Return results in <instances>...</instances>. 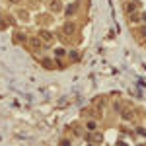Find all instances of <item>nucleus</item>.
I'll return each mask as SVG.
<instances>
[{
    "label": "nucleus",
    "mask_w": 146,
    "mask_h": 146,
    "mask_svg": "<svg viewBox=\"0 0 146 146\" xmlns=\"http://www.w3.org/2000/svg\"><path fill=\"white\" fill-rule=\"evenodd\" d=\"M88 140H90V142H101V135H98V133H92V135L88 136Z\"/></svg>",
    "instance_id": "6"
},
{
    "label": "nucleus",
    "mask_w": 146,
    "mask_h": 146,
    "mask_svg": "<svg viewBox=\"0 0 146 146\" xmlns=\"http://www.w3.org/2000/svg\"><path fill=\"white\" fill-rule=\"evenodd\" d=\"M131 117H133V113H131V111H123V119H125V121H129Z\"/></svg>",
    "instance_id": "9"
},
{
    "label": "nucleus",
    "mask_w": 146,
    "mask_h": 146,
    "mask_svg": "<svg viewBox=\"0 0 146 146\" xmlns=\"http://www.w3.org/2000/svg\"><path fill=\"white\" fill-rule=\"evenodd\" d=\"M12 2H18V0H12Z\"/></svg>",
    "instance_id": "16"
},
{
    "label": "nucleus",
    "mask_w": 146,
    "mask_h": 146,
    "mask_svg": "<svg viewBox=\"0 0 146 146\" xmlns=\"http://www.w3.org/2000/svg\"><path fill=\"white\" fill-rule=\"evenodd\" d=\"M76 10H78V4L74 2V4H68V8L64 12H66V16H72V14H76Z\"/></svg>",
    "instance_id": "3"
},
{
    "label": "nucleus",
    "mask_w": 146,
    "mask_h": 146,
    "mask_svg": "<svg viewBox=\"0 0 146 146\" xmlns=\"http://www.w3.org/2000/svg\"><path fill=\"white\" fill-rule=\"evenodd\" d=\"M60 144H62V146H70V140H66V138H64V140H60Z\"/></svg>",
    "instance_id": "15"
},
{
    "label": "nucleus",
    "mask_w": 146,
    "mask_h": 146,
    "mask_svg": "<svg viewBox=\"0 0 146 146\" xmlns=\"http://www.w3.org/2000/svg\"><path fill=\"white\" fill-rule=\"evenodd\" d=\"M140 18H142V16H138V14H133V16H131V20H133V22H138Z\"/></svg>",
    "instance_id": "13"
},
{
    "label": "nucleus",
    "mask_w": 146,
    "mask_h": 146,
    "mask_svg": "<svg viewBox=\"0 0 146 146\" xmlns=\"http://www.w3.org/2000/svg\"><path fill=\"white\" fill-rule=\"evenodd\" d=\"M43 66H45V68H51V66H53V62H51L49 58H45V60H43Z\"/></svg>",
    "instance_id": "10"
},
{
    "label": "nucleus",
    "mask_w": 146,
    "mask_h": 146,
    "mask_svg": "<svg viewBox=\"0 0 146 146\" xmlns=\"http://www.w3.org/2000/svg\"><path fill=\"white\" fill-rule=\"evenodd\" d=\"M136 33L140 35V37H142V39H146V25H140V27H138V31H136Z\"/></svg>",
    "instance_id": "8"
},
{
    "label": "nucleus",
    "mask_w": 146,
    "mask_h": 146,
    "mask_svg": "<svg viewBox=\"0 0 146 146\" xmlns=\"http://www.w3.org/2000/svg\"><path fill=\"white\" fill-rule=\"evenodd\" d=\"M136 8H138V2H129L125 10H127V14H135V10H136Z\"/></svg>",
    "instance_id": "2"
},
{
    "label": "nucleus",
    "mask_w": 146,
    "mask_h": 146,
    "mask_svg": "<svg viewBox=\"0 0 146 146\" xmlns=\"http://www.w3.org/2000/svg\"><path fill=\"white\" fill-rule=\"evenodd\" d=\"M55 55H56V56H64V51H62V49H56Z\"/></svg>",
    "instance_id": "14"
},
{
    "label": "nucleus",
    "mask_w": 146,
    "mask_h": 146,
    "mask_svg": "<svg viewBox=\"0 0 146 146\" xmlns=\"http://www.w3.org/2000/svg\"><path fill=\"white\" fill-rule=\"evenodd\" d=\"M51 10H53V12H60V10H62L60 0H51Z\"/></svg>",
    "instance_id": "4"
},
{
    "label": "nucleus",
    "mask_w": 146,
    "mask_h": 146,
    "mask_svg": "<svg viewBox=\"0 0 146 146\" xmlns=\"http://www.w3.org/2000/svg\"><path fill=\"white\" fill-rule=\"evenodd\" d=\"M86 127H88V129H90V131H96V123H94V121H90V123L86 125Z\"/></svg>",
    "instance_id": "12"
},
{
    "label": "nucleus",
    "mask_w": 146,
    "mask_h": 146,
    "mask_svg": "<svg viewBox=\"0 0 146 146\" xmlns=\"http://www.w3.org/2000/svg\"><path fill=\"white\" fill-rule=\"evenodd\" d=\"M62 31H64L66 35H72L74 31H76V23L74 22H66L64 25H62Z\"/></svg>",
    "instance_id": "1"
},
{
    "label": "nucleus",
    "mask_w": 146,
    "mask_h": 146,
    "mask_svg": "<svg viewBox=\"0 0 146 146\" xmlns=\"http://www.w3.org/2000/svg\"><path fill=\"white\" fill-rule=\"evenodd\" d=\"M39 35H41V39H43V41H51V39H53V35L49 33V31H41Z\"/></svg>",
    "instance_id": "7"
},
{
    "label": "nucleus",
    "mask_w": 146,
    "mask_h": 146,
    "mask_svg": "<svg viewBox=\"0 0 146 146\" xmlns=\"http://www.w3.org/2000/svg\"><path fill=\"white\" fill-rule=\"evenodd\" d=\"M16 39H18V41H22V43H23V41H25V35H23V33H16Z\"/></svg>",
    "instance_id": "11"
},
{
    "label": "nucleus",
    "mask_w": 146,
    "mask_h": 146,
    "mask_svg": "<svg viewBox=\"0 0 146 146\" xmlns=\"http://www.w3.org/2000/svg\"><path fill=\"white\" fill-rule=\"evenodd\" d=\"M29 43H31V47H33V49H41V39H39V37L29 39Z\"/></svg>",
    "instance_id": "5"
}]
</instances>
